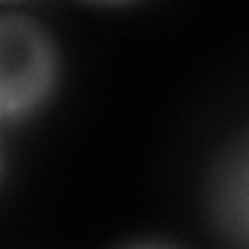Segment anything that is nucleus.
<instances>
[{"label": "nucleus", "instance_id": "obj_2", "mask_svg": "<svg viewBox=\"0 0 249 249\" xmlns=\"http://www.w3.org/2000/svg\"><path fill=\"white\" fill-rule=\"evenodd\" d=\"M209 221L221 243L249 249V134L221 150L206 181Z\"/></svg>", "mask_w": 249, "mask_h": 249}, {"label": "nucleus", "instance_id": "obj_4", "mask_svg": "<svg viewBox=\"0 0 249 249\" xmlns=\"http://www.w3.org/2000/svg\"><path fill=\"white\" fill-rule=\"evenodd\" d=\"M0 181H3V150H0Z\"/></svg>", "mask_w": 249, "mask_h": 249}, {"label": "nucleus", "instance_id": "obj_3", "mask_svg": "<svg viewBox=\"0 0 249 249\" xmlns=\"http://www.w3.org/2000/svg\"><path fill=\"white\" fill-rule=\"evenodd\" d=\"M122 249H181L175 243H165V240H137V243H128Z\"/></svg>", "mask_w": 249, "mask_h": 249}, {"label": "nucleus", "instance_id": "obj_1", "mask_svg": "<svg viewBox=\"0 0 249 249\" xmlns=\"http://www.w3.org/2000/svg\"><path fill=\"white\" fill-rule=\"evenodd\" d=\"M59 75L53 31L28 13H0V124L35 119L53 100Z\"/></svg>", "mask_w": 249, "mask_h": 249}]
</instances>
